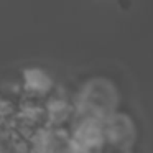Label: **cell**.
I'll use <instances>...</instances> for the list:
<instances>
[{
    "label": "cell",
    "mask_w": 153,
    "mask_h": 153,
    "mask_svg": "<svg viewBox=\"0 0 153 153\" xmlns=\"http://www.w3.org/2000/svg\"><path fill=\"white\" fill-rule=\"evenodd\" d=\"M115 112V94L105 82H94L84 91L79 100V117L104 120Z\"/></svg>",
    "instance_id": "1"
},
{
    "label": "cell",
    "mask_w": 153,
    "mask_h": 153,
    "mask_svg": "<svg viewBox=\"0 0 153 153\" xmlns=\"http://www.w3.org/2000/svg\"><path fill=\"white\" fill-rule=\"evenodd\" d=\"M104 135L105 145H110L117 152H128L135 140V127L128 117L114 112L104 119Z\"/></svg>",
    "instance_id": "2"
}]
</instances>
